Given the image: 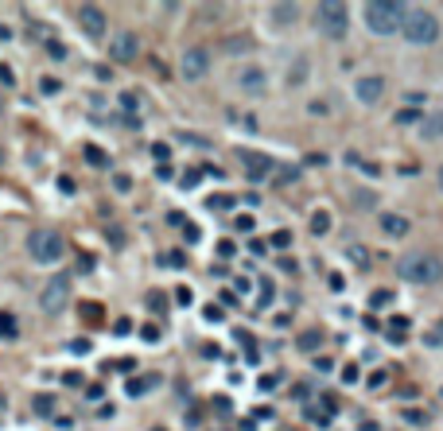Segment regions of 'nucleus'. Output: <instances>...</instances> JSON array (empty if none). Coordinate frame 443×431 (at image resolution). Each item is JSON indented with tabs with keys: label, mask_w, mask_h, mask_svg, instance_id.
<instances>
[{
	"label": "nucleus",
	"mask_w": 443,
	"mask_h": 431,
	"mask_svg": "<svg viewBox=\"0 0 443 431\" xmlns=\"http://www.w3.org/2000/svg\"><path fill=\"white\" fill-rule=\"evenodd\" d=\"M397 276L404 284H416V288H428V284H440L443 280V261L435 253H404L397 261Z\"/></svg>",
	"instance_id": "f257e3e1"
},
{
	"label": "nucleus",
	"mask_w": 443,
	"mask_h": 431,
	"mask_svg": "<svg viewBox=\"0 0 443 431\" xmlns=\"http://www.w3.org/2000/svg\"><path fill=\"white\" fill-rule=\"evenodd\" d=\"M113 334H117V338H125V334H132V323H128V319H117V323H113Z\"/></svg>",
	"instance_id": "4c0bfd02"
},
{
	"label": "nucleus",
	"mask_w": 443,
	"mask_h": 431,
	"mask_svg": "<svg viewBox=\"0 0 443 431\" xmlns=\"http://www.w3.org/2000/svg\"><path fill=\"white\" fill-rule=\"evenodd\" d=\"M0 338H4V342H12V338H20V323H16V315L0 311Z\"/></svg>",
	"instance_id": "dca6fc26"
},
{
	"label": "nucleus",
	"mask_w": 443,
	"mask_h": 431,
	"mask_svg": "<svg viewBox=\"0 0 443 431\" xmlns=\"http://www.w3.org/2000/svg\"><path fill=\"white\" fill-rule=\"evenodd\" d=\"M304 78H307V59H299V62H292V70H288V82H292V86H304Z\"/></svg>",
	"instance_id": "4be33fe9"
},
{
	"label": "nucleus",
	"mask_w": 443,
	"mask_h": 431,
	"mask_svg": "<svg viewBox=\"0 0 443 431\" xmlns=\"http://www.w3.org/2000/svg\"><path fill=\"white\" fill-rule=\"evenodd\" d=\"M4 408H8V401H4V396H0V416H4Z\"/></svg>",
	"instance_id": "5fc2aeb1"
},
{
	"label": "nucleus",
	"mask_w": 443,
	"mask_h": 431,
	"mask_svg": "<svg viewBox=\"0 0 443 431\" xmlns=\"http://www.w3.org/2000/svg\"><path fill=\"white\" fill-rule=\"evenodd\" d=\"M47 55H51V59H67V47H62L59 39H51L47 43Z\"/></svg>",
	"instance_id": "c9c22d12"
},
{
	"label": "nucleus",
	"mask_w": 443,
	"mask_h": 431,
	"mask_svg": "<svg viewBox=\"0 0 443 431\" xmlns=\"http://www.w3.org/2000/svg\"><path fill=\"white\" fill-rule=\"evenodd\" d=\"M420 117H424V113H416V109L408 105V109H401V113H397V125H420Z\"/></svg>",
	"instance_id": "a878e982"
},
{
	"label": "nucleus",
	"mask_w": 443,
	"mask_h": 431,
	"mask_svg": "<svg viewBox=\"0 0 443 431\" xmlns=\"http://www.w3.org/2000/svg\"><path fill=\"white\" fill-rule=\"evenodd\" d=\"M404 420L408 423H428V416H424V412H404Z\"/></svg>",
	"instance_id": "49530a36"
},
{
	"label": "nucleus",
	"mask_w": 443,
	"mask_h": 431,
	"mask_svg": "<svg viewBox=\"0 0 443 431\" xmlns=\"http://www.w3.org/2000/svg\"><path fill=\"white\" fill-rule=\"evenodd\" d=\"M237 89H241V94H249V98H261V94L268 89V74L261 67L241 70V74H237Z\"/></svg>",
	"instance_id": "9d476101"
},
{
	"label": "nucleus",
	"mask_w": 443,
	"mask_h": 431,
	"mask_svg": "<svg viewBox=\"0 0 443 431\" xmlns=\"http://www.w3.org/2000/svg\"><path fill=\"white\" fill-rule=\"evenodd\" d=\"M202 315H207L210 323H218V319H222V307H202Z\"/></svg>",
	"instance_id": "8fccbe9b"
},
{
	"label": "nucleus",
	"mask_w": 443,
	"mask_h": 431,
	"mask_svg": "<svg viewBox=\"0 0 443 431\" xmlns=\"http://www.w3.org/2000/svg\"><path fill=\"white\" fill-rule=\"evenodd\" d=\"M319 31H323L327 39H342L346 31H350V8L338 4V0L319 4Z\"/></svg>",
	"instance_id": "39448f33"
},
{
	"label": "nucleus",
	"mask_w": 443,
	"mask_h": 431,
	"mask_svg": "<svg viewBox=\"0 0 443 431\" xmlns=\"http://www.w3.org/2000/svg\"><path fill=\"white\" fill-rule=\"evenodd\" d=\"M0 86H16V74H12L8 62H0Z\"/></svg>",
	"instance_id": "f704fd0d"
},
{
	"label": "nucleus",
	"mask_w": 443,
	"mask_h": 431,
	"mask_svg": "<svg viewBox=\"0 0 443 431\" xmlns=\"http://www.w3.org/2000/svg\"><path fill=\"white\" fill-rule=\"evenodd\" d=\"M381 385H385V373H381V369L370 373V389H381Z\"/></svg>",
	"instance_id": "3c124183"
},
{
	"label": "nucleus",
	"mask_w": 443,
	"mask_h": 431,
	"mask_svg": "<svg viewBox=\"0 0 443 431\" xmlns=\"http://www.w3.org/2000/svg\"><path fill=\"white\" fill-rule=\"evenodd\" d=\"M183 241H187V245H198V241H202V229H198L195 222H183Z\"/></svg>",
	"instance_id": "b1692460"
},
{
	"label": "nucleus",
	"mask_w": 443,
	"mask_h": 431,
	"mask_svg": "<svg viewBox=\"0 0 443 431\" xmlns=\"http://www.w3.org/2000/svg\"><path fill=\"white\" fill-rule=\"evenodd\" d=\"M385 94V78H377V74H365V78L354 82V98L362 101V105H377Z\"/></svg>",
	"instance_id": "9b49d317"
},
{
	"label": "nucleus",
	"mask_w": 443,
	"mask_h": 431,
	"mask_svg": "<svg viewBox=\"0 0 443 431\" xmlns=\"http://www.w3.org/2000/svg\"><path fill=\"white\" fill-rule=\"evenodd\" d=\"M144 304H148V311H164V307H168V304H164V295H159V292H148V299H144Z\"/></svg>",
	"instance_id": "c85d7f7f"
},
{
	"label": "nucleus",
	"mask_w": 443,
	"mask_h": 431,
	"mask_svg": "<svg viewBox=\"0 0 443 431\" xmlns=\"http://www.w3.org/2000/svg\"><path fill=\"white\" fill-rule=\"evenodd\" d=\"M420 140H435L443 137V113H428V117H420Z\"/></svg>",
	"instance_id": "ddd939ff"
},
{
	"label": "nucleus",
	"mask_w": 443,
	"mask_h": 431,
	"mask_svg": "<svg viewBox=\"0 0 443 431\" xmlns=\"http://www.w3.org/2000/svg\"><path fill=\"white\" fill-rule=\"evenodd\" d=\"M358 377H362V369H358V365H346V369H342V381L346 385H354Z\"/></svg>",
	"instance_id": "ea45409f"
},
{
	"label": "nucleus",
	"mask_w": 443,
	"mask_h": 431,
	"mask_svg": "<svg viewBox=\"0 0 443 431\" xmlns=\"http://www.w3.org/2000/svg\"><path fill=\"white\" fill-rule=\"evenodd\" d=\"M393 304V292H389V288H377L374 295H370V307H374V311H381V307H389Z\"/></svg>",
	"instance_id": "412c9836"
},
{
	"label": "nucleus",
	"mask_w": 443,
	"mask_h": 431,
	"mask_svg": "<svg viewBox=\"0 0 443 431\" xmlns=\"http://www.w3.org/2000/svg\"><path fill=\"white\" fill-rule=\"evenodd\" d=\"M70 350H74V353H89V342H86V338H74V342H70Z\"/></svg>",
	"instance_id": "c03bdc74"
},
{
	"label": "nucleus",
	"mask_w": 443,
	"mask_h": 431,
	"mask_svg": "<svg viewBox=\"0 0 443 431\" xmlns=\"http://www.w3.org/2000/svg\"><path fill=\"white\" fill-rule=\"evenodd\" d=\"M440 186H443V167H440Z\"/></svg>",
	"instance_id": "6e6d98bb"
},
{
	"label": "nucleus",
	"mask_w": 443,
	"mask_h": 431,
	"mask_svg": "<svg viewBox=\"0 0 443 431\" xmlns=\"http://www.w3.org/2000/svg\"><path fill=\"white\" fill-rule=\"evenodd\" d=\"M152 385H156V377H132V381H128L125 389H128V396H144V392L152 389Z\"/></svg>",
	"instance_id": "6ab92c4d"
},
{
	"label": "nucleus",
	"mask_w": 443,
	"mask_h": 431,
	"mask_svg": "<svg viewBox=\"0 0 443 431\" xmlns=\"http://www.w3.org/2000/svg\"><path fill=\"white\" fill-rule=\"evenodd\" d=\"M40 94H43V98L59 94V78H51V74H47V78H40Z\"/></svg>",
	"instance_id": "cd10ccee"
},
{
	"label": "nucleus",
	"mask_w": 443,
	"mask_h": 431,
	"mask_svg": "<svg viewBox=\"0 0 443 431\" xmlns=\"http://www.w3.org/2000/svg\"><path fill=\"white\" fill-rule=\"evenodd\" d=\"M175 304H179V307H191V304H195L191 288H175Z\"/></svg>",
	"instance_id": "473e14b6"
},
{
	"label": "nucleus",
	"mask_w": 443,
	"mask_h": 431,
	"mask_svg": "<svg viewBox=\"0 0 443 431\" xmlns=\"http://www.w3.org/2000/svg\"><path fill=\"white\" fill-rule=\"evenodd\" d=\"M404 4L401 0H370L362 8V16H365V28L374 31V35H397L401 31V24H404Z\"/></svg>",
	"instance_id": "f03ea898"
},
{
	"label": "nucleus",
	"mask_w": 443,
	"mask_h": 431,
	"mask_svg": "<svg viewBox=\"0 0 443 431\" xmlns=\"http://www.w3.org/2000/svg\"><path fill=\"white\" fill-rule=\"evenodd\" d=\"M381 229L389 237H404L408 234V218H401V214H381Z\"/></svg>",
	"instance_id": "2eb2a0df"
},
{
	"label": "nucleus",
	"mask_w": 443,
	"mask_h": 431,
	"mask_svg": "<svg viewBox=\"0 0 443 431\" xmlns=\"http://www.w3.org/2000/svg\"><path fill=\"white\" fill-rule=\"evenodd\" d=\"M272 16L280 24H292V20H299V4H272Z\"/></svg>",
	"instance_id": "a211bd4d"
},
{
	"label": "nucleus",
	"mask_w": 443,
	"mask_h": 431,
	"mask_svg": "<svg viewBox=\"0 0 443 431\" xmlns=\"http://www.w3.org/2000/svg\"><path fill=\"white\" fill-rule=\"evenodd\" d=\"M358 202H362V210H370V206H374V195H370V191H358Z\"/></svg>",
	"instance_id": "de8ad7c7"
},
{
	"label": "nucleus",
	"mask_w": 443,
	"mask_h": 431,
	"mask_svg": "<svg viewBox=\"0 0 443 431\" xmlns=\"http://www.w3.org/2000/svg\"><path fill=\"white\" fill-rule=\"evenodd\" d=\"M315 369L319 373H331V369H335V362H331V358H315Z\"/></svg>",
	"instance_id": "37998d69"
},
{
	"label": "nucleus",
	"mask_w": 443,
	"mask_h": 431,
	"mask_svg": "<svg viewBox=\"0 0 443 431\" xmlns=\"http://www.w3.org/2000/svg\"><path fill=\"white\" fill-rule=\"evenodd\" d=\"M350 261H358V265H365V261H370V253H365V249H350Z\"/></svg>",
	"instance_id": "09e8293b"
},
{
	"label": "nucleus",
	"mask_w": 443,
	"mask_h": 431,
	"mask_svg": "<svg viewBox=\"0 0 443 431\" xmlns=\"http://www.w3.org/2000/svg\"><path fill=\"white\" fill-rule=\"evenodd\" d=\"M401 35L412 43V47H428V43L440 39V20H435L428 8H412V12H404Z\"/></svg>",
	"instance_id": "7ed1b4c3"
},
{
	"label": "nucleus",
	"mask_w": 443,
	"mask_h": 431,
	"mask_svg": "<svg viewBox=\"0 0 443 431\" xmlns=\"http://www.w3.org/2000/svg\"><path fill=\"white\" fill-rule=\"evenodd\" d=\"M31 408L40 412V416H51V412H55V396H51V392H40V396H35V404H31Z\"/></svg>",
	"instance_id": "5701e85b"
},
{
	"label": "nucleus",
	"mask_w": 443,
	"mask_h": 431,
	"mask_svg": "<svg viewBox=\"0 0 443 431\" xmlns=\"http://www.w3.org/2000/svg\"><path fill=\"white\" fill-rule=\"evenodd\" d=\"M156 179H164V183H168V179H171V167H168V164H159V167H156Z\"/></svg>",
	"instance_id": "603ef678"
},
{
	"label": "nucleus",
	"mask_w": 443,
	"mask_h": 431,
	"mask_svg": "<svg viewBox=\"0 0 443 431\" xmlns=\"http://www.w3.org/2000/svg\"><path fill=\"white\" fill-rule=\"evenodd\" d=\"M137 51H140V35L137 31H121L117 39H113V47H109V55L117 62H132L137 59Z\"/></svg>",
	"instance_id": "f8f14e48"
},
{
	"label": "nucleus",
	"mask_w": 443,
	"mask_h": 431,
	"mask_svg": "<svg viewBox=\"0 0 443 431\" xmlns=\"http://www.w3.org/2000/svg\"><path fill=\"white\" fill-rule=\"evenodd\" d=\"M237 342L245 346V353H249V362H257V346H253V338H249L245 331H237Z\"/></svg>",
	"instance_id": "c756f323"
},
{
	"label": "nucleus",
	"mask_w": 443,
	"mask_h": 431,
	"mask_svg": "<svg viewBox=\"0 0 443 431\" xmlns=\"http://www.w3.org/2000/svg\"><path fill=\"white\" fill-rule=\"evenodd\" d=\"M0 113H4V98H0Z\"/></svg>",
	"instance_id": "4d7b16f0"
},
{
	"label": "nucleus",
	"mask_w": 443,
	"mask_h": 431,
	"mask_svg": "<svg viewBox=\"0 0 443 431\" xmlns=\"http://www.w3.org/2000/svg\"><path fill=\"white\" fill-rule=\"evenodd\" d=\"M179 70H183V78H187V82H202V78L210 74V51H202V47L183 51V62H179Z\"/></svg>",
	"instance_id": "6e6552de"
},
{
	"label": "nucleus",
	"mask_w": 443,
	"mask_h": 431,
	"mask_svg": "<svg viewBox=\"0 0 443 431\" xmlns=\"http://www.w3.org/2000/svg\"><path fill=\"white\" fill-rule=\"evenodd\" d=\"M207 206H210V210H229V206H237V198H229V195H214Z\"/></svg>",
	"instance_id": "bb28decb"
},
{
	"label": "nucleus",
	"mask_w": 443,
	"mask_h": 431,
	"mask_svg": "<svg viewBox=\"0 0 443 431\" xmlns=\"http://www.w3.org/2000/svg\"><path fill=\"white\" fill-rule=\"evenodd\" d=\"M311 234L315 237L331 234V214H327V210H315V214H311Z\"/></svg>",
	"instance_id": "f3484780"
},
{
	"label": "nucleus",
	"mask_w": 443,
	"mask_h": 431,
	"mask_svg": "<svg viewBox=\"0 0 443 431\" xmlns=\"http://www.w3.org/2000/svg\"><path fill=\"white\" fill-rule=\"evenodd\" d=\"M179 140H183V144H191V148H207L210 144L207 137H191V132H179Z\"/></svg>",
	"instance_id": "72a5a7b5"
},
{
	"label": "nucleus",
	"mask_w": 443,
	"mask_h": 431,
	"mask_svg": "<svg viewBox=\"0 0 443 431\" xmlns=\"http://www.w3.org/2000/svg\"><path fill=\"white\" fill-rule=\"evenodd\" d=\"M86 164H94V167H105V164H109V156L101 152V148H94V144H89V148H86Z\"/></svg>",
	"instance_id": "393cba45"
},
{
	"label": "nucleus",
	"mask_w": 443,
	"mask_h": 431,
	"mask_svg": "<svg viewBox=\"0 0 443 431\" xmlns=\"http://www.w3.org/2000/svg\"><path fill=\"white\" fill-rule=\"evenodd\" d=\"M292 245V234H288V229H276L272 234V249H288Z\"/></svg>",
	"instance_id": "2f4dec72"
},
{
	"label": "nucleus",
	"mask_w": 443,
	"mask_h": 431,
	"mask_svg": "<svg viewBox=\"0 0 443 431\" xmlns=\"http://www.w3.org/2000/svg\"><path fill=\"white\" fill-rule=\"evenodd\" d=\"M234 226L241 229V234H249V229H253V218H249V214H237V218H234Z\"/></svg>",
	"instance_id": "58836bf2"
},
{
	"label": "nucleus",
	"mask_w": 443,
	"mask_h": 431,
	"mask_svg": "<svg viewBox=\"0 0 443 431\" xmlns=\"http://www.w3.org/2000/svg\"><path fill=\"white\" fill-rule=\"evenodd\" d=\"M152 156H156V164H168V159H171V144H152Z\"/></svg>",
	"instance_id": "7c9ffc66"
},
{
	"label": "nucleus",
	"mask_w": 443,
	"mask_h": 431,
	"mask_svg": "<svg viewBox=\"0 0 443 431\" xmlns=\"http://www.w3.org/2000/svg\"><path fill=\"white\" fill-rule=\"evenodd\" d=\"M28 253H31V261H40V265H55V261H62V253H67V241H62V234H55V229H35V234L28 237Z\"/></svg>",
	"instance_id": "20e7f679"
},
{
	"label": "nucleus",
	"mask_w": 443,
	"mask_h": 431,
	"mask_svg": "<svg viewBox=\"0 0 443 431\" xmlns=\"http://www.w3.org/2000/svg\"><path fill=\"white\" fill-rule=\"evenodd\" d=\"M113 186H117L121 195H125V191H132V179H128V175H117V179H113Z\"/></svg>",
	"instance_id": "79ce46f5"
},
{
	"label": "nucleus",
	"mask_w": 443,
	"mask_h": 431,
	"mask_svg": "<svg viewBox=\"0 0 443 431\" xmlns=\"http://www.w3.org/2000/svg\"><path fill=\"white\" fill-rule=\"evenodd\" d=\"M78 24H82V31H86L89 39H101V35H105V12H101L98 4H82Z\"/></svg>",
	"instance_id": "1a4fd4ad"
},
{
	"label": "nucleus",
	"mask_w": 443,
	"mask_h": 431,
	"mask_svg": "<svg viewBox=\"0 0 443 431\" xmlns=\"http://www.w3.org/2000/svg\"><path fill=\"white\" fill-rule=\"evenodd\" d=\"M198 175H202V171H187V175H183V186H187V191H191V186H198Z\"/></svg>",
	"instance_id": "a18cd8bd"
},
{
	"label": "nucleus",
	"mask_w": 443,
	"mask_h": 431,
	"mask_svg": "<svg viewBox=\"0 0 443 431\" xmlns=\"http://www.w3.org/2000/svg\"><path fill=\"white\" fill-rule=\"evenodd\" d=\"M257 295H261V299H257V304H261V311H265V307L272 304V295H276L272 280H261V284H257Z\"/></svg>",
	"instance_id": "aec40b11"
},
{
	"label": "nucleus",
	"mask_w": 443,
	"mask_h": 431,
	"mask_svg": "<svg viewBox=\"0 0 443 431\" xmlns=\"http://www.w3.org/2000/svg\"><path fill=\"white\" fill-rule=\"evenodd\" d=\"M440 392H443V389H440Z\"/></svg>",
	"instance_id": "bf43d9fd"
},
{
	"label": "nucleus",
	"mask_w": 443,
	"mask_h": 431,
	"mask_svg": "<svg viewBox=\"0 0 443 431\" xmlns=\"http://www.w3.org/2000/svg\"><path fill=\"white\" fill-rule=\"evenodd\" d=\"M257 385H261V392H268V389H272V385H276V377H268V373H265V377H261V381H257Z\"/></svg>",
	"instance_id": "864d4df0"
},
{
	"label": "nucleus",
	"mask_w": 443,
	"mask_h": 431,
	"mask_svg": "<svg viewBox=\"0 0 443 431\" xmlns=\"http://www.w3.org/2000/svg\"><path fill=\"white\" fill-rule=\"evenodd\" d=\"M67 304H70V276L59 272V276H51L47 288L40 292V307H43L47 315H59Z\"/></svg>",
	"instance_id": "423d86ee"
},
{
	"label": "nucleus",
	"mask_w": 443,
	"mask_h": 431,
	"mask_svg": "<svg viewBox=\"0 0 443 431\" xmlns=\"http://www.w3.org/2000/svg\"><path fill=\"white\" fill-rule=\"evenodd\" d=\"M327 334L323 331H304V334H295V350H304V353H315L319 346H323Z\"/></svg>",
	"instance_id": "4468645a"
},
{
	"label": "nucleus",
	"mask_w": 443,
	"mask_h": 431,
	"mask_svg": "<svg viewBox=\"0 0 443 431\" xmlns=\"http://www.w3.org/2000/svg\"><path fill=\"white\" fill-rule=\"evenodd\" d=\"M140 334H144V342H159V326H156V323L140 326Z\"/></svg>",
	"instance_id": "e433bc0d"
},
{
	"label": "nucleus",
	"mask_w": 443,
	"mask_h": 431,
	"mask_svg": "<svg viewBox=\"0 0 443 431\" xmlns=\"http://www.w3.org/2000/svg\"><path fill=\"white\" fill-rule=\"evenodd\" d=\"M307 113H311V117H327V113H331V109H327L323 101H311V105H307Z\"/></svg>",
	"instance_id": "a19ab883"
},
{
	"label": "nucleus",
	"mask_w": 443,
	"mask_h": 431,
	"mask_svg": "<svg viewBox=\"0 0 443 431\" xmlns=\"http://www.w3.org/2000/svg\"><path fill=\"white\" fill-rule=\"evenodd\" d=\"M0 164H4V152H0Z\"/></svg>",
	"instance_id": "13d9d810"
},
{
	"label": "nucleus",
	"mask_w": 443,
	"mask_h": 431,
	"mask_svg": "<svg viewBox=\"0 0 443 431\" xmlns=\"http://www.w3.org/2000/svg\"><path fill=\"white\" fill-rule=\"evenodd\" d=\"M237 159L245 164V171H249V183H265V179L276 171V164L265 156V152H249V148H237Z\"/></svg>",
	"instance_id": "0eeeda50"
}]
</instances>
